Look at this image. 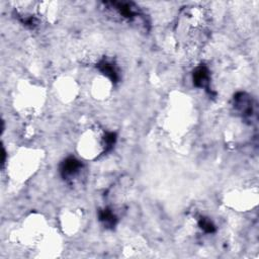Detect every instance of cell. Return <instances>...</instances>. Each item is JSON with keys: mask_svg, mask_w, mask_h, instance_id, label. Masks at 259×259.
Returning a JSON list of instances; mask_svg holds the SVG:
<instances>
[{"mask_svg": "<svg viewBox=\"0 0 259 259\" xmlns=\"http://www.w3.org/2000/svg\"><path fill=\"white\" fill-rule=\"evenodd\" d=\"M82 171V164L78 160L74 158L67 159L61 169L62 175L64 179H67L69 181L76 180V178L81 174Z\"/></svg>", "mask_w": 259, "mask_h": 259, "instance_id": "obj_9", "label": "cell"}, {"mask_svg": "<svg viewBox=\"0 0 259 259\" xmlns=\"http://www.w3.org/2000/svg\"><path fill=\"white\" fill-rule=\"evenodd\" d=\"M61 228L68 236L79 233L84 224V214L79 208H67L60 218Z\"/></svg>", "mask_w": 259, "mask_h": 259, "instance_id": "obj_6", "label": "cell"}, {"mask_svg": "<svg viewBox=\"0 0 259 259\" xmlns=\"http://www.w3.org/2000/svg\"><path fill=\"white\" fill-rule=\"evenodd\" d=\"M58 93L61 96V98L65 101H71L76 98V95L78 93V87L77 84L72 79L63 78L58 83Z\"/></svg>", "mask_w": 259, "mask_h": 259, "instance_id": "obj_8", "label": "cell"}, {"mask_svg": "<svg viewBox=\"0 0 259 259\" xmlns=\"http://www.w3.org/2000/svg\"><path fill=\"white\" fill-rule=\"evenodd\" d=\"M50 233L45 218L40 214H30L15 232V238L18 244L35 250Z\"/></svg>", "mask_w": 259, "mask_h": 259, "instance_id": "obj_3", "label": "cell"}, {"mask_svg": "<svg viewBox=\"0 0 259 259\" xmlns=\"http://www.w3.org/2000/svg\"><path fill=\"white\" fill-rule=\"evenodd\" d=\"M45 102V93L40 86L31 83L22 84L14 95L15 107L25 115L33 116L41 110Z\"/></svg>", "mask_w": 259, "mask_h": 259, "instance_id": "obj_4", "label": "cell"}, {"mask_svg": "<svg viewBox=\"0 0 259 259\" xmlns=\"http://www.w3.org/2000/svg\"><path fill=\"white\" fill-rule=\"evenodd\" d=\"M114 135L104 132L99 126H92L84 131L78 141L77 150L81 157L94 160L105 153L113 144Z\"/></svg>", "mask_w": 259, "mask_h": 259, "instance_id": "obj_2", "label": "cell"}, {"mask_svg": "<svg viewBox=\"0 0 259 259\" xmlns=\"http://www.w3.org/2000/svg\"><path fill=\"white\" fill-rule=\"evenodd\" d=\"M257 188H245L231 193L229 200L231 205L239 209H247L255 205L258 198Z\"/></svg>", "mask_w": 259, "mask_h": 259, "instance_id": "obj_7", "label": "cell"}, {"mask_svg": "<svg viewBox=\"0 0 259 259\" xmlns=\"http://www.w3.org/2000/svg\"><path fill=\"white\" fill-rule=\"evenodd\" d=\"M40 161L41 154L39 151L28 148L21 149L10 160V174L15 180L23 181L36 171Z\"/></svg>", "mask_w": 259, "mask_h": 259, "instance_id": "obj_5", "label": "cell"}, {"mask_svg": "<svg viewBox=\"0 0 259 259\" xmlns=\"http://www.w3.org/2000/svg\"><path fill=\"white\" fill-rule=\"evenodd\" d=\"M207 25V16L201 8H185L177 20L176 33L183 45L196 48L205 40Z\"/></svg>", "mask_w": 259, "mask_h": 259, "instance_id": "obj_1", "label": "cell"}]
</instances>
